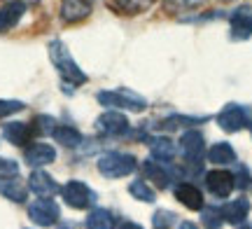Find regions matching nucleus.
I'll return each mask as SVG.
<instances>
[{
    "label": "nucleus",
    "instance_id": "nucleus-1",
    "mask_svg": "<svg viewBox=\"0 0 252 229\" xmlns=\"http://www.w3.org/2000/svg\"><path fill=\"white\" fill-rule=\"evenodd\" d=\"M47 52H49V59L56 65V70L61 73L63 82L72 84V87H80V84L87 82V75L82 73V68L75 64L70 49H68V45L63 40H52L49 47H47Z\"/></svg>",
    "mask_w": 252,
    "mask_h": 229
},
{
    "label": "nucleus",
    "instance_id": "nucleus-2",
    "mask_svg": "<svg viewBox=\"0 0 252 229\" xmlns=\"http://www.w3.org/2000/svg\"><path fill=\"white\" fill-rule=\"evenodd\" d=\"M96 101L105 108H117V110H131V112H140L143 108H147L145 96L131 92V89H117V92H98L96 94Z\"/></svg>",
    "mask_w": 252,
    "mask_h": 229
},
{
    "label": "nucleus",
    "instance_id": "nucleus-3",
    "mask_svg": "<svg viewBox=\"0 0 252 229\" xmlns=\"http://www.w3.org/2000/svg\"><path fill=\"white\" fill-rule=\"evenodd\" d=\"M138 168L133 155H124V152H105L98 157V171L105 178H124V175L133 173Z\"/></svg>",
    "mask_w": 252,
    "mask_h": 229
},
{
    "label": "nucleus",
    "instance_id": "nucleus-4",
    "mask_svg": "<svg viewBox=\"0 0 252 229\" xmlns=\"http://www.w3.org/2000/svg\"><path fill=\"white\" fill-rule=\"evenodd\" d=\"M180 152L189 166H198V168H201V162H203V155H206V140L201 136V131L187 129V131L182 133L180 136Z\"/></svg>",
    "mask_w": 252,
    "mask_h": 229
},
{
    "label": "nucleus",
    "instance_id": "nucleus-5",
    "mask_svg": "<svg viewBox=\"0 0 252 229\" xmlns=\"http://www.w3.org/2000/svg\"><path fill=\"white\" fill-rule=\"evenodd\" d=\"M61 196L70 208H87V206L96 201V194L91 192V187L87 183H82V180H68L61 187Z\"/></svg>",
    "mask_w": 252,
    "mask_h": 229
},
{
    "label": "nucleus",
    "instance_id": "nucleus-6",
    "mask_svg": "<svg viewBox=\"0 0 252 229\" xmlns=\"http://www.w3.org/2000/svg\"><path fill=\"white\" fill-rule=\"evenodd\" d=\"M59 215H61V208H59V203L52 201V196H40L37 201H33L28 206V218H31V222H35L40 227H52V225H56Z\"/></svg>",
    "mask_w": 252,
    "mask_h": 229
},
{
    "label": "nucleus",
    "instance_id": "nucleus-7",
    "mask_svg": "<svg viewBox=\"0 0 252 229\" xmlns=\"http://www.w3.org/2000/svg\"><path fill=\"white\" fill-rule=\"evenodd\" d=\"M217 124H220V129H224L229 133H236V131H241L243 127L250 124V115H248L245 108L231 103V105H226L224 110L217 115Z\"/></svg>",
    "mask_w": 252,
    "mask_h": 229
},
{
    "label": "nucleus",
    "instance_id": "nucleus-8",
    "mask_svg": "<svg viewBox=\"0 0 252 229\" xmlns=\"http://www.w3.org/2000/svg\"><path fill=\"white\" fill-rule=\"evenodd\" d=\"M96 129L103 136H124L128 131V119H126L124 112L108 110L96 119Z\"/></svg>",
    "mask_w": 252,
    "mask_h": 229
},
{
    "label": "nucleus",
    "instance_id": "nucleus-9",
    "mask_svg": "<svg viewBox=\"0 0 252 229\" xmlns=\"http://www.w3.org/2000/svg\"><path fill=\"white\" fill-rule=\"evenodd\" d=\"M26 7L24 2H19V0H7L2 7H0V33H7L12 28L17 26L21 17L26 14Z\"/></svg>",
    "mask_w": 252,
    "mask_h": 229
},
{
    "label": "nucleus",
    "instance_id": "nucleus-10",
    "mask_svg": "<svg viewBox=\"0 0 252 229\" xmlns=\"http://www.w3.org/2000/svg\"><path fill=\"white\" fill-rule=\"evenodd\" d=\"M206 185L208 190L215 194V196H229V194L234 192V175L229 173V171H210V173L206 175Z\"/></svg>",
    "mask_w": 252,
    "mask_h": 229
},
{
    "label": "nucleus",
    "instance_id": "nucleus-11",
    "mask_svg": "<svg viewBox=\"0 0 252 229\" xmlns=\"http://www.w3.org/2000/svg\"><path fill=\"white\" fill-rule=\"evenodd\" d=\"M91 7H94V0H63L61 19L68 21V24L82 21V19H87L91 14Z\"/></svg>",
    "mask_w": 252,
    "mask_h": 229
},
{
    "label": "nucleus",
    "instance_id": "nucleus-12",
    "mask_svg": "<svg viewBox=\"0 0 252 229\" xmlns=\"http://www.w3.org/2000/svg\"><path fill=\"white\" fill-rule=\"evenodd\" d=\"M28 187L37 196H54L56 192H61V187L56 185V180L49 173H45V171H33L31 178H28Z\"/></svg>",
    "mask_w": 252,
    "mask_h": 229
},
{
    "label": "nucleus",
    "instance_id": "nucleus-13",
    "mask_svg": "<svg viewBox=\"0 0 252 229\" xmlns=\"http://www.w3.org/2000/svg\"><path fill=\"white\" fill-rule=\"evenodd\" d=\"M147 145H150V150H152L154 159H157V162H163V164L173 162L175 155H178V145L173 143L171 138H166V136L150 138V140H147Z\"/></svg>",
    "mask_w": 252,
    "mask_h": 229
},
{
    "label": "nucleus",
    "instance_id": "nucleus-14",
    "mask_svg": "<svg viewBox=\"0 0 252 229\" xmlns=\"http://www.w3.org/2000/svg\"><path fill=\"white\" fill-rule=\"evenodd\" d=\"M2 136L5 140H9L12 145H19L24 147L31 143V138H33V127H28L24 122H9L2 127Z\"/></svg>",
    "mask_w": 252,
    "mask_h": 229
},
{
    "label": "nucleus",
    "instance_id": "nucleus-15",
    "mask_svg": "<svg viewBox=\"0 0 252 229\" xmlns=\"http://www.w3.org/2000/svg\"><path fill=\"white\" fill-rule=\"evenodd\" d=\"M175 199L180 203H185L189 211H201L203 208V194H201V190H198L196 185L180 183L175 187Z\"/></svg>",
    "mask_w": 252,
    "mask_h": 229
},
{
    "label": "nucleus",
    "instance_id": "nucleus-16",
    "mask_svg": "<svg viewBox=\"0 0 252 229\" xmlns=\"http://www.w3.org/2000/svg\"><path fill=\"white\" fill-rule=\"evenodd\" d=\"M143 173L152 180L157 187H168L173 183V175L168 171V166H163V162H154V159H147L143 162Z\"/></svg>",
    "mask_w": 252,
    "mask_h": 229
},
{
    "label": "nucleus",
    "instance_id": "nucleus-17",
    "mask_svg": "<svg viewBox=\"0 0 252 229\" xmlns=\"http://www.w3.org/2000/svg\"><path fill=\"white\" fill-rule=\"evenodd\" d=\"M56 159V150L47 143H33L26 147V162L31 166H45Z\"/></svg>",
    "mask_w": 252,
    "mask_h": 229
},
{
    "label": "nucleus",
    "instance_id": "nucleus-18",
    "mask_svg": "<svg viewBox=\"0 0 252 229\" xmlns=\"http://www.w3.org/2000/svg\"><path fill=\"white\" fill-rule=\"evenodd\" d=\"M220 211H222V218H224L226 222L241 225V222L248 218V213H250V201H248V199H236V201L224 203Z\"/></svg>",
    "mask_w": 252,
    "mask_h": 229
},
{
    "label": "nucleus",
    "instance_id": "nucleus-19",
    "mask_svg": "<svg viewBox=\"0 0 252 229\" xmlns=\"http://www.w3.org/2000/svg\"><path fill=\"white\" fill-rule=\"evenodd\" d=\"M231 35L236 40H248L252 35V17L248 9H238L234 17H231Z\"/></svg>",
    "mask_w": 252,
    "mask_h": 229
},
{
    "label": "nucleus",
    "instance_id": "nucleus-20",
    "mask_svg": "<svg viewBox=\"0 0 252 229\" xmlns=\"http://www.w3.org/2000/svg\"><path fill=\"white\" fill-rule=\"evenodd\" d=\"M0 194L14 203H24L28 196V187L19 183L17 178H9V180H0Z\"/></svg>",
    "mask_w": 252,
    "mask_h": 229
},
{
    "label": "nucleus",
    "instance_id": "nucleus-21",
    "mask_svg": "<svg viewBox=\"0 0 252 229\" xmlns=\"http://www.w3.org/2000/svg\"><path fill=\"white\" fill-rule=\"evenodd\" d=\"M208 159L217 166H224V164L236 162V152L229 143H217V145H213L210 150H208Z\"/></svg>",
    "mask_w": 252,
    "mask_h": 229
},
{
    "label": "nucleus",
    "instance_id": "nucleus-22",
    "mask_svg": "<svg viewBox=\"0 0 252 229\" xmlns=\"http://www.w3.org/2000/svg\"><path fill=\"white\" fill-rule=\"evenodd\" d=\"M206 122V117H187V115H171L168 119H163L161 127L166 131H180V129H194L196 124Z\"/></svg>",
    "mask_w": 252,
    "mask_h": 229
},
{
    "label": "nucleus",
    "instance_id": "nucleus-23",
    "mask_svg": "<svg viewBox=\"0 0 252 229\" xmlns=\"http://www.w3.org/2000/svg\"><path fill=\"white\" fill-rule=\"evenodd\" d=\"M54 138H56V143H61L63 147H77L84 140L82 138V133L77 131V129H72V127H56L54 129Z\"/></svg>",
    "mask_w": 252,
    "mask_h": 229
},
{
    "label": "nucleus",
    "instance_id": "nucleus-24",
    "mask_svg": "<svg viewBox=\"0 0 252 229\" xmlns=\"http://www.w3.org/2000/svg\"><path fill=\"white\" fill-rule=\"evenodd\" d=\"M87 229H112V213L105 208H96L87 218Z\"/></svg>",
    "mask_w": 252,
    "mask_h": 229
},
{
    "label": "nucleus",
    "instance_id": "nucleus-25",
    "mask_svg": "<svg viewBox=\"0 0 252 229\" xmlns=\"http://www.w3.org/2000/svg\"><path fill=\"white\" fill-rule=\"evenodd\" d=\"M128 192L133 194L135 199H140V201H145V203H154V201H157V194H154V190L145 183V180H133V183L128 185Z\"/></svg>",
    "mask_w": 252,
    "mask_h": 229
},
{
    "label": "nucleus",
    "instance_id": "nucleus-26",
    "mask_svg": "<svg viewBox=\"0 0 252 229\" xmlns=\"http://www.w3.org/2000/svg\"><path fill=\"white\" fill-rule=\"evenodd\" d=\"M201 218H203V225H206L208 229H220V227H222V222H224V218H222V211H220V208H206Z\"/></svg>",
    "mask_w": 252,
    "mask_h": 229
},
{
    "label": "nucleus",
    "instance_id": "nucleus-27",
    "mask_svg": "<svg viewBox=\"0 0 252 229\" xmlns=\"http://www.w3.org/2000/svg\"><path fill=\"white\" fill-rule=\"evenodd\" d=\"M54 129H56V122L49 115H40L33 122V133H54Z\"/></svg>",
    "mask_w": 252,
    "mask_h": 229
},
{
    "label": "nucleus",
    "instance_id": "nucleus-28",
    "mask_svg": "<svg viewBox=\"0 0 252 229\" xmlns=\"http://www.w3.org/2000/svg\"><path fill=\"white\" fill-rule=\"evenodd\" d=\"M19 175V166L12 159H0V180H9Z\"/></svg>",
    "mask_w": 252,
    "mask_h": 229
},
{
    "label": "nucleus",
    "instance_id": "nucleus-29",
    "mask_svg": "<svg viewBox=\"0 0 252 229\" xmlns=\"http://www.w3.org/2000/svg\"><path fill=\"white\" fill-rule=\"evenodd\" d=\"M119 7L126 9V12H143V9H147L150 5H152L154 0H117Z\"/></svg>",
    "mask_w": 252,
    "mask_h": 229
},
{
    "label": "nucleus",
    "instance_id": "nucleus-30",
    "mask_svg": "<svg viewBox=\"0 0 252 229\" xmlns=\"http://www.w3.org/2000/svg\"><path fill=\"white\" fill-rule=\"evenodd\" d=\"M26 108V103L21 101H2L0 98V117H9V115H14V112H21Z\"/></svg>",
    "mask_w": 252,
    "mask_h": 229
},
{
    "label": "nucleus",
    "instance_id": "nucleus-31",
    "mask_svg": "<svg viewBox=\"0 0 252 229\" xmlns=\"http://www.w3.org/2000/svg\"><path fill=\"white\" fill-rule=\"evenodd\" d=\"M234 183H236V187H248V185H252L250 173H248V168H245V166H238V171H236Z\"/></svg>",
    "mask_w": 252,
    "mask_h": 229
},
{
    "label": "nucleus",
    "instance_id": "nucleus-32",
    "mask_svg": "<svg viewBox=\"0 0 252 229\" xmlns=\"http://www.w3.org/2000/svg\"><path fill=\"white\" fill-rule=\"evenodd\" d=\"M173 215L168 211H161V213H157V215H154V229H166L168 227V222L166 220H171Z\"/></svg>",
    "mask_w": 252,
    "mask_h": 229
},
{
    "label": "nucleus",
    "instance_id": "nucleus-33",
    "mask_svg": "<svg viewBox=\"0 0 252 229\" xmlns=\"http://www.w3.org/2000/svg\"><path fill=\"white\" fill-rule=\"evenodd\" d=\"M173 5H178V7H194L198 2H203V0H171Z\"/></svg>",
    "mask_w": 252,
    "mask_h": 229
},
{
    "label": "nucleus",
    "instance_id": "nucleus-34",
    "mask_svg": "<svg viewBox=\"0 0 252 229\" xmlns=\"http://www.w3.org/2000/svg\"><path fill=\"white\" fill-rule=\"evenodd\" d=\"M119 229H143V227H140V225H135V222L126 220V222H122V225H119Z\"/></svg>",
    "mask_w": 252,
    "mask_h": 229
},
{
    "label": "nucleus",
    "instance_id": "nucleus-35",
    "mask_svg": "<svg viewBox=\"0 0 252 229\" xmlns=\"http://www.w3.org/2000/svg\"><path fill=\"white\" fill-rule=\"evenodd\" d=\"M178 229H198L194 222H189V220H182L180 225H178Z\"/></svg>",
    "mask_w": 252,
    "mask_h": 229
},
{
    "label": "nucleus",
    "instance_id": "nucleus-36",
    "mask_svg": "<svg viewBox=\"0 0 252 229\" xmlns=\"http://www.w3.org/2000/svg\"><path fill=\"white\" fill-rule=\"evenodd\" d=\"M19 2H24V5H35L37 0H19Z\"/></svg>",
    "mask_w": 252,
    "mask_h": 229
},
{
    "label": "nucleus",
    "instance_id": "nucleus-37",
    "mask_svg": "<svg viewBox=\"0 0 252 229\" xmlns=\"http://www.w3.org/2000/svg\"><path fill=\"white\" fill-rule=\"evenodd\" d=\"M241 229H252V227H241Z\"/></svg>",
    "mask_w": 252,
    "mask_h": 229
},
{
    "label": "nucleus",
    "instance_id": "nucleus-38",
    "mask_svg": "<svg viewBox=\"0 0 252 229\" xmlns=\"http://www.w3.org/2000/svg\"><path fill=\"white\" fill-rule=\"evenodd\" d=\"M61 229H70V227H61Z\"/></svg>",
    "mask_w": 252,
    "mask_h": 229
}]
</instances>
